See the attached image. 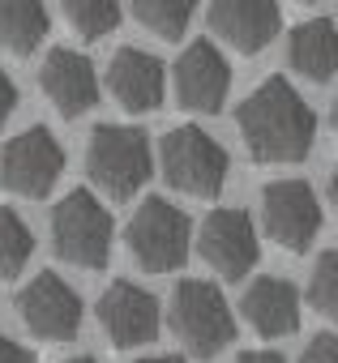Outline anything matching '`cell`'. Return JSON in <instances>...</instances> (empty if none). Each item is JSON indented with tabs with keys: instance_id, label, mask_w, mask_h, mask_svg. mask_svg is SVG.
Listing matches in <instances>:
<instances>
[{
	"instance_id": "obj_1",
	"label": "cell",
	"mask_w": 338,
	"mask_h": 363,
	"mask_svg": "<svg viewBox=\"0 0 338 363\" xmlns=\"http://www.w3.org/2000/svg\"><path fill=\"white\" fill-rule=\"evenodd\" d=\"M236 124L257 162H300L317 137V116L287 77H266L240 103Z\"/></svg>"
},
{
	"instance_id": "obj_2",
	"label": "cell",
	"mask_w": 338,
	"mask_h": 363,
	"mask_svg": "<svg viewBox=\"0 0 338 363\" xmlns=\"http://www.w3.org/2000/svg\"><path fill=\"white\" fill-rule=\"evenodd\" d=\"M86 171L111 201H129L154 171L150 137L129 124H99L86 145Z\"/></svg>"
},
{
	"instance_id": "obj_3",
	"label": "cell",
	"mask_w": 338,
	"mask_h": 363,
	"mask_svg": "<svg viewBox=\"0 0 338 363\" xmlns=\"http://www.w3.org/2000/svg\"><path fill=\"white\" fill-rule=\"evenodd\" d=\"M52 248L60 261L77 269H103L111 257V214L99 206L94 193L73 189L52 210Z\"/></svg>"
},
{
	"instance_id": "obj_4",
	"label": "cell",
	"mask_w": 338,
	"mask_h": 363,
	"mask_svg": "<svg viewBox=\"0 0 338 363\" xmlns=\"http://www.w3.org/2000/svg\"><path fill=\"white\" fill-rule=\"evenodd\" d=\"M172 329L197 359H214L219 350L231 346L236 316H231V308L214 282L185 278L172 295Z\"/></svg>"
},
{
	"instance_id": "obj_5",
	"label": "cell",
	"mask_w": 338,
	"mask_h": 363,
	"mask_svg": "<svg viewBox=\"0 0 338 363\" xmlns=\"http://www.w3.org/2000/svg\"><path fill=\"white\" fill-rule=\"evenodd\" d=\"M129 252L137 257V265L146 274H167V269H180L193 244V223L185 210H176L172 201L163 197H146L124 231Z\"/></svg>"
},
{
	"instance_id": "obj_6",
	"label": "cell",
	"mask_w": 338,
	"mask_h": 363,
	"mask_svg": "<svg viewBox=\"0 0 338 363\" xmlns=\"http://www.w3.org/2000/svg\"><path fill=\"white\" fill-rule=\"evenodd\" d=\"M163 175L176 193L219 197L227 184V150L197 124H180L163 137Z\"/></svg>"
},
{
	"instance_id": "obj_7",
	"label": "cell",
	"mask_w": 338,
	"mask_h": 363,
	"mask_svg": "<svg viewBox=\"0 0 338 363\" xmlns=\"http://www.w3.org/2000/svg\"><path fill=\"white\" fill-rule=\"evenodd\" d=\"M60 171H65V150L39 124L18 133L5 145V154H0V184H5L9 193H18V197H31V201L48 197L56 189Z\"/></svg>"
},
{
	"instance_id": "obj_8",
	"label": "cell",
	"mask_w": 338,
	"mask_h": 363,
	"mask_svg": "<svg viewBox=\"0 0 338 363\" xmlns=\"http://www.w3.org/2000/svg\"><path fill=\"white\" fill-rule=\"evenodd\" d=\"M261 223L287 252H304L321 231V201L304 179H278L261 193Z\"/></svg>"
},
{
	"instance_id": "obj_9",
	"label": "cell",
	"mask_w": 338,
	"mask_h": 363,
	"mask_svg": "<svg viewBox=\"0 0 338 363\" xmlns=\"http://www.w3.org/2000/svg\"><path fill=\"white\" fill-rule=\"evenodd\" d=\"M18 316L35 337L69 342L82 329V299L60 274H39L31 278V286L18 291Z\"/></svg>"
},
{
	"instance_id": "obj_10",
	"label": "cell",
	"mask_w": 338,
	"mask_h": 363,
	"mask_svg": "<svg viewBox=\"0 0 338 363\" xmlns=\"http://www.w3.org/2000/svg\"><path fill=\"white\" fill-rule=\"evenodd\" d=\"M99 325L107 329V342L116 350H133V346H146L158 337L163 312L150 291H141L133 282H111L99 299Z\"/></svg>"
},
{
	"instance_id": "obj_11",
	"label": "cell",
	"mask_w": 338,
	"mask_h": 363,
	"mask_svg": "<svg viewBox=\"0 0 338 363\" xmlns=\"http://www.w3.org/2000/svg\"><path fill=\"white\" fill-rule=\"evenodd\" d=\"M206 265H214V274L223 278H244L261 248H257V231H253V218L244 210H214L206 223H202V240H197Z\"/></svg>"
},
{
	"instance_id": "obj_12",
	"label": "cell",
	"mask_w": 338,
	"mask_h": 363,
	"mask_svg": "<svg viewBox=\"0 0 338 363\" xmlns=\"http://www.w3.org/2000/svg\"><path fill=\"white\" fill-rule=\"evenodd\" d=\"M227 90H231V69H227V60L219 56L214 43H193L176 60V99L189 111L214 116L227 103Z\"/></svg>"
},
{
	"instance_id": "obj_13",
	"label": "cell",
	"mask_w": 338,
	"mask_h": 363,
	"mask_svg": "<svg viewBox=\"0 0 338 363\" xmlns=\"http://www.w3.org/2000/svg\"><path fill=\"white\" fill-rule=\"evenodd\" d=\"M39 86L43 94L52 99V107L60 116H82L99 103V77H94V65L82 56V52H69V48H56L43 69H39Z\"/></svg>"
},
{
	"instance_id": "obj_14",
	"label": "cell",
	"mask_w": 338,
	"mask_h": 363,
	"mask_svg": "<svg viewBox=\"0 0 338 363\" xmlns=\"http://www.w3.org/2000/svg\"><path fill=\"white\" fill-rule=\"evenodd\" d=\"M210 30L236 52L257 56L278 35V0H210Z\"/></svg>"
},
{
	"instance_id": "obj_15",
	"label": "cell",
	"mask_w": 338,
	"mask_h": 363,
	"mask_svg": "<svg viewBox=\"0 0 338 363\" xmlns=\"http://www.w3.org/2000/svg\"><path fill=\"white\" fill-rule=\"evenodd\" d=\"M107 90L124 111H154L163 103V65L150 52L120 48L107 65Z\"/></svg>"
},
{
	"instance_id": "obj_16",
	"label": "cell",
	"mask_w": 338,
	"mask_h": 363,
	"mask_svg": "<svg viewBox=\"0 0 338 363\" xmlns=\"http://www.w3.org/2000/svg\"><path fill=\"white\" fill-rule=\"evenodd\" d=\"M240 312L261 337H287L300 329V291L287 278H257L244 291Z\"/></svg>"
},
{
	"instance_id": "obj_17",
	"label": "cell",
	"mask_w": 338,
	"mask_h": 363,
	"mask_svg": "<svg viewBox=\"0 0 338 363\" xmlns=\"http://www.w3.org/2000/svg\"><path fill=\"white\" fill-rule=\"evenodd\" d=\"M287 60L295 73H304L308 82H329L334 69H338V43H334V22L329 18H312V22H300L291 30V48H287Z\"/></svg>"
},
{
	"instance_id": "obj_18",
	"label": "cell",
	"mask_w": 338,
	"mask_h": 363,
	"mask_svg": "<svg viewBox=\"0 0 338 363\" xmlns=\"http://www.w3.org/2000/svg\"><path fill=\"white\" fill-rule=\"evenodd\" d=\"M48 39L43 0H0V43L18 56H31Z\"/></svg>"
},
{
	"instance_id": "obj_19",
	"label": "cell",
	"mask_w": 338,
	"mask_h": 363,
	"mask_svg": "<svg viewBox=\"0 0 338 363\" xmlns=\"http://www.w3.org/2000/svg\"><path fill=\"white\" fill-rule=\"evenodd\" d=\"M193 9H197V0H133V18L167 43L189 30Z\"/></svg>"
},
{
	"instance_id": "obj_20",
	"label": "cell",
	"mask_w": 338,
	"mask_h": 363,
	"mask_svg": "<svg viewBox=\"0 0 338 363\" xmlns=\"http://www.w3.org/2000/svg\"><path fill=\"white\" fill-rule=\"evenodd\" d=\"M31 252H35V235H31V227L22 223L18 210L0 206V282L18 278V274L26 269Z\"/></svg>"
},
{
	"instance_id": "obj_21",
	"label": "cell",
	"mask_w": 338,
	"mask_h": 363,
	"mask_svg": "<svg viewBox=\"0 0 338 363\" xmlns=\"http://www.w3.org/2000/svg\"><path fill=\"white\" fill-rule=\"evenodd\" d=\"M65 18L82 39H103L120 26V0H65Z\"/></svg>"
},
{
	"instance_id": "obj_22",
	"label": "cell",
	"mask_w": 338,
	"mask_h": 363,
	"mask_svg": "<svg viewBox=\"0 0 338 363\" xmlns=\"http://www.w3.org/2000/svg\"><path fill=\"white\" fill-rule=\"evenodd\" d=\"M308 299L321 316L338 312V252H321L312 265V282H308Z\"/></svg>"
},
{
	"instance_id": "obj_23",
	"label": "cell",
	"mask_w": 338,
	"mask_h": 363,
	"mask_svg": "<svg viewBox=\"0 0 338 363\" xmlns=\"http://www.w3.org/2000/svg\"><path fill=\"white\" fill-rule=\"evenodd\" d=\"M304 363H338V337L334 333H317L304 346Z\"/></svg>"
},
{
	"instance_id": "obj_24",
	"label": "cell",
	"mask_w": 338,
	"mask_h": 363,
	"mask_svg": "<svg viewBox=\"0 0 338 363\" xmlns=\"http://www.w3.org/2000/svg\"><path fill=\"white\" fill-rule=\"evenodd\" d=\"M13 107H18V86L9 82L5 69H0V128H5V120L13 116Z\"/></svg>"
},
{
	"instance_id": "obj_25",
	"label": "cell",
	"mask_w": 338,
	"mask_h": 363,
	"mask_svg": "<svg viewBox=\"0 0 338 363\" xmlns=\"http://www.w3.org/2000/svg\"><path fill=\"white\" fill-rule=\"evenodd\" d=\"M0 363H35V359H31V350H26V346H18L13 337L0 333Z\"/></svg>"
},
{
	"instance_id": "obj_26",
	"label": "cell",
	"mask_w": 338,
	"mask_h": 363,
	"mask_svg": "<svg viewBox=\"0 0 338 363\" xmlns=\"http://www.w3.org/2000/svg\"><path fill=\"white\" fill-rule=\"evenodd\" d=\"M236 363H283V354H270V350H244Z\"/></svg>"
},
{
	"instance_id": "obj_27",
	"label": "cell",
	"mask_w": 338,
	"mask_h": 363,
	"mask_svg": "<svg viewBox=\"0 0 338 363\" xmlns=\"http://www.w3.org/2000/svg\"><path fill=\"white\" fill-rule=\"evenodd\" d=\"M141 363H185L180 354H154V359H141Z\"/></svg>"
},
{
	"instance_id": "obj_28",
	"label": "cell",
	"mask_w": 338,
	"mask_h": 363,
	"mask_svg": "<svg viewBox=\"0 0 338 363\" xmlns=\"http://www.w3.org/2000/svg\"><path fill=\"white\" fill-rule=\"evenodd\" d=\"M65 363H94V359H86V354H77V359H65Z\"/></svg>"
}]
</instances>
